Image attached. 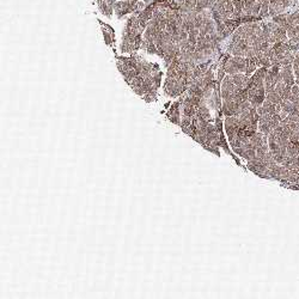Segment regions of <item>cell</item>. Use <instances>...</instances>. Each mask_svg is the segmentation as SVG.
Segmentation results:
<instances>
[{
    "label": "cell",
    "instance_id": "1",
    "mask_svg": "<svg viewBox=\"0 0 299 299\" xmlns=\"http://www.w3.org/2000/svg\"><path fill=\"white\" fill-rule=\"evenodd\" d=\"M182 103H183V99L174 102L171 104V107H170V109L167 110V114H166L169 121L172 122L176 126L181 125V120H182L181 119V106H182Z\"/></svg>",
    "mask_w": 299,
    "mask_h": 299
},
{
    "label": "cell",
    "instance_id": "2",
    "mask_svg": "<svg viewBox=\"0 0 299 299\" xmlns=\"http://www.w3.org/2000/svg\"><path fill=\"white\" fill-rule=\"evenodd\" d=\"M196 107L194 106V103L189 96H187L183 99L182 103V116H187V117H194L196 115Z\"/></svg>",
    "mask_w": 299,
    "mask_h": 299
},
{
    "label": "cell",
    "instance_id": "3",
    "mask_svg": "<svg viewBox=\"0 0 299 299\" xmlns=\"http://www.w3.org/2000/svg\"><path fill=\"white\" fill-rule=\"evenodd\" d=\"M280 73H281L282 80H284L285 84H287L290 86L294 85V78H293V73H292V70H291V65H286V66H284Z\"/></svg>",
    "mask_w": 299,
    "mask_h": 299
},
{
    "label": "cell",
    "instance_id": "4",
    "mask_svg": "<svg viewBox=\"0 0 299 299\" xmlns=\"http://www.w3.org/2000/svg\"><path fill=\"white\" fill-rule=\"evenodd\" d=\"M262 107H263L265 111H266L267 114H270V115H274V114H278V113L281 111V106H280V104H274V103L270 102V101L267 99V98H266V101L263 102Z\"/></svg>",
    "mask_w": 299,
    "mask_h": 299
},
{
    "label": "cell",
    "instance_id": "5",
    "mask_svg": "<svg viewBox=\"0 0 299 299\" xmlns=\"http://www.w3.org/2000/svg\"><path fill=\"white\" fill-rule=\"evenodd\" d=\"M266 98L269 99L270 102H273L274 104H281V102L284 101L282 97L279 95V92H276V90H273V91H270V92H267Z\"/></svg>",
    "mask_w": 299,
    "mask_h": 299
},
{
    "label": "cell",
    "instance_id": "6",
    "mask_svg": "<svg viewBox=\"0 0 299 299\" xmlns=\"http://www.w3.org/2000/svg\"><path fill=\"white\" fill-rule=\"evenodd\" d=\"M191 120H193V117H187V116H182L181 125H179V127L182 128V131H183L184 128H187V127H189V126L191 125Z\"/></svg>",
    "mask_w": 299,
    "mask_h": 299
},
{
    "label": "cell",
    "instance_id": "7",
    "mask_svg": "<svg viewBox=\"0 0 299 299\" xmlns=\"http://www.w3.org/2000/svg\"><path fill=\"white\" fill-rule=\"evenodd\" d=\"M291 91H292V95H298L299 94V86H298V84L297 85H292Z\"/></svg>",
    "mask_w": 299,
    "mask_h": 299
},
{
    "label": "cell",
    "instance_id": "8",
    "mask_svg": "<svg viewBox=\"0 0 299 299\" xmlns=\"http://www.w3.org/2000/svg\"><path fill=\"white\" fill-rule=\"evenodd\" d=\"M297 84H298V86H299V78H297Z\"/></svg>",
    "mask_w": 299,
    "mask_h": 299
}]
</instances>
